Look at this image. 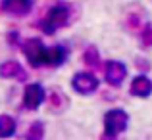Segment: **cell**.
<instances>
[{
	"label": "cell",
	"instance_id": "obj_5",
	"mask_svg": "<svg viewBox=\"0 0 152 140\" xmlns=\"http://www.w3.org/2000/svg\"><path fill=\"white\" fill-rule=\"evenodd\" d=\"M104 77H106V83L112 86H119L127 77V67L123 65L118 59H110V62L104 65Z\"/></svg>",
	"mask_w": 152,
	"mask_h": 140
},
{
	"label": "cell",
	"instance_id": "obj_13",
	"mask_svg": "<svg viewBox=\"0 0 152 140\" xmlns=\"http://www.w3.org/2000/svg\"><path fill=\"white\" fill-rule=\"evenodd\" d=\"M83 62H85L87 67H93V69H98L100 67V54L94 46H89L83 54Z\"/></svg>",
	"mask_w": 152,
	"mask_h": 140
},
{
	"label": "cell",
	"instance_id": "obj_9",
	"mask_svg": "<svg viewBox=\"0 0 152 140\" xmlns=\"http://www.w3.org/2000/svg\"><path fill=\"white\" fill-rule=\"evenodd\" d=\"M129 92L133 96H137V98H146V96L152 94V81L148 77H145V75H137L133 79V83H131Z\"/></svg>",
	"mask_w": 152,
	"mask_h": 140
},
{
	"label": "cell",
	"instance_id": "obj_7",
	"mask_svg": "<svg viewBox=\"0 0 152 140\" xmlns=\"http://www.w3.org/2000/svg\"><path fill=\"white\" fill-rule=\"evenodd\" d=\"M33 8V0H2L0 2V10L8 15H27Z\"/></svg>",
	"mask_w": 152,
	"mask_h": 140
},
{
	"label": "cell",
	"instance_id": "obj_3",
	"mask_svg": "<svg viewBox=\"0 0 152 140\" xmlns=\"http://www.w3.org/2000/svg\"><path fill=\"white\" fill-rule=\"evenodd\" d=\"M23 54H25L27 62L33 67H42L46 65V54H48V48L42 44L39 38H29V41L23 42Z\"/></svg>",
	"mask_w": 152,
	"mask_h": 140
},
{
	"label": "cell",
	"instance_id": "obj_2",
	"mask_svg": "<svg viewBox=\"0 0 152 140\" xmlns=\"http://www.w3.org/2000/svg\"><path fill=\"white\" fill-rule=\"evenodd\" d=\"M127 123H129V115L123 110H110L104 115V131H106V136H118L119 133L127 129Z\"/></svg>",
	"mask_w": 152,
	"mask_h": 140
},
{
	"label": "cell",
	"instance_id": "obj_10",
	"mask_svg": "<svg viewBox=\"0 0 152 140\" xmlns=\"http://www.w3.org/2000/svg\"><path fill=\"white\" fill-rule=\"evenodd\" d=\"M46 100H48V106H50L52 111H64V110H67V106H69V98L58 88H52L48 92V98Z\"/></svg>",
	"mask_w": 152,
	"mask_h": 140
},
{
	"label": "cell",
	"instance_id": "obj_14",
	"mask_svg": "<svg viewBox=\"0 0 152 140\" xmlns=\"http://www.w3.org/2000/svg\"><path fill=\"white\" fill-rule=\"evenodd\" d=\"M27 140H45V123L35 121L27 129Z\"/></svg>",
	"mask_w": 152,
	"mask_h": 140
},
{
	"label": "cell",
	"instance_id": "obj_4",
	"mask_svg": "<svg viewBox=\"0 0 152 140\" xmlns=\"http://www.w3.org/2000/svg\"><path fill=\"white\" fill-rule=\"evenodd\" d=\"M71 86H73L75 92L83 94V96H89L93 92H96L98 88V79L94 77L93 73H75L73 79H71Z\"/></svg>",
	"mask_w": 152,
	"mask_h": 140
},
{
	"label": "cell",
	"instance_id": "obj_1",
	"mask_svg": "<svg viewBox=\"0 0 152 140\" xmlns=\"http://www.w3.org/2000/svg\"><path fill=\"white\" fill-rule=\"evenodd\" d=\"M69 21V8L66 4H56L48 10L46 17L41 21V29L45 35H54L60 27L67 25Z\"/></svg>",
	"mask_w": 152,
	"mask_h": 140
},
{
	"label": "cell",
	"instance_id": "obj_8",
	"mask_svg": "<svg viewBox=\"0 0 152 140\" xmlns=\"http://www.w3.org/2000/svg\"><path fill=\"white\" fill-rule=\"evenodd\" d=\"M0 77L4 79H15V81H25L27 73L21 65H19L15 59H8L0 65Z\"/></svg>",
	"mask_w": 152,
	"mask_h": 140
},
{
	"label": "cell",
	"instance_id": "obj_11",
	"mask_svg": "<svg viewBox=\"0 0 152 140\" xmlns=\"http://www.w3.org/2000/svg\"><path fill=\"white\" fill-rule=\"evenodd\" d=\"M66 59H67V48L66 46L56 44V46L48 48V54H46V65L58 67V65H62Z\"/></svg>",
	"mask_w": 152,
	"mask_h": 140
},
{
	"label": "cell",
	"instance_id": "obj_12",
	"mask_svg": "<svg viewBox=\"0 0 152 140\" xmlns=\"http://www.w3.org/2000/svg\"><path fill=\"white\" fill-rule=\"evenodd\" d=\"M15 119L12 115H0V138H10L15 133Z\"/></svg>",
	"mask_w": 152,
	"mask_h": 140
},
{
	"label": "cell",
	"instance_id": "obj_6",
	"mask_svg": "<svg viewBox=\"0 0 152 140\" xmlns=\"http://www.w3.org/2000/svg\"><path fill=\"white\" fill-rule=\"evenodd\" d=\"M46 98V90L42 88L39 83H33V85L25 86V92H23V106L27 110H37Z\"/></svg>",
	"mask_w": 152,
	"mask_h": 140
},
{
	"label": "cell",
	"instance_id": "obj_16",
	"mask_svg": "<svg viewBox=\"0 0 152 140\" xmlns=\"http://www.w3.org/2000/svg\"><path fill=\"white\" fill-rule=\"evenodd\" d=\"M135 65H137V69H142V71L148 69V63H146L145 59H137V62H135Z\"/></svg>",
	"mask_w": 152,
	"mask_h": 140
},
{
	"label": "cell",
	"instance_id": "obj_15",
	"mask_svg": "<svg viewBox=\"0 0 152 140\" xmlns=\"http://www.w3.org/2000/svg\"><path fill=\"white\" fill-rule=\"evenodd\" d=\"M141 44L142 48H152V25L146 23L141 29Z\"/></svg>",
	"mask_w": 152,
	"mask_h": 140
}]
</instances>
